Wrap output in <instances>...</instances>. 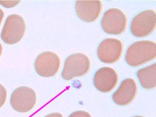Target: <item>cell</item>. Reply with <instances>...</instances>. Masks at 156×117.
Listing matches in <instances>:
<instances>
[{"instance_id": "obj_1", "label": "cell", "mask_w": 156, "mask_h": 117, "mask_svg": "<svg viewBox=\"0 0 156 117\" xmlns=\"http://www.w3.org/2000/svg\"><path fill=\"white\" fill-rule=\"evenodd\" d=\"M156 57V43L141 41L129 46L126 53V61L131 66L136 67L154 60Z\"/></svg>"}, {"instance_id": "obj_2", "label": "cell", "mask_w": 156, "mask_h": 117, "mask_svg": "<svg viewBox=\"0 0 156 117\" xmlns=\"http://www.w3.org/2000/svg\"><path fill=\"white\" fill-rule=\"evenodd\" d=\"M89 58L84 54L78 53L68 56L65 61L62 72L63 79L69 80L86 74L90 69Z\"/></svg>"}, {"instance_id": "obj_3", "label": "cell", "mask_w": 156, "mask_h": 117, "mask_svg": "<svg viewBox=\"0 0 156 117\" xmlns=\"http://www.w3.org/2000/svg\"><path fill=\"white\" fill-rule=\"evenodd\" d=\"M25 31L26 23L23 18L19 15H10L5 20L1 38L5 44H14L21 40Z\"/></svg>"}, {"instance_id": "obj_4", "label": "cell", "mask_w": 156, "mask_h": 117, "mask_svg": "<svg viewBox=\"0 0 156 117\" xmlns=\"http://www.w3.org/2000/svg\"><path fill=\"white\" fill-rule=\"evenodd\" d=\"M156 24V12L153 10H146L134 17L131 23L130 31L134 36H147L155 30Z\"/></svg>"}, {"instance_id": "obj_5", "label": "cell", "mask_w": 156, "mask_h": 117, "mask_svg": "<svg viewBox=\"0 0 156 117\" xmlns=\"http://www.w3.org/2000/svg\"><path fill=\"white\" fill-rule=\"evenodd\" d=\"M36 101V94L34 90L23 86L17 88L12 92L10 104L17 112L26 113L33 108Z\"/></svg>"}, {"instance_id": "obj_6", "label": "cell", "mask_w": 156, "mask_h": 117, "mask_svg": "<svg viewBox=\"0 0 156 117\" xmlns=\"http://www.w3.org/2000/svg\"><path fill=\"white\" fill-rule=\"evenodd\" d=\"M127 26V19L121 10L112 8L104 13L101 21L103 30L108 34L119 35L123 33Z\"/></svg>"}, {"instance_id": "obj_7", "label": "cell", "mask_w": 156, "mask_h": 117, "mask_svg": "<svg viewBox=\"0 0 156 117\" xmlns=\"http://www.w3.org/2000/svg\"><path fill=\"white\" fill-rule=\"evenodd\" d=\"M61 61L56 53L46 51L40 54L36 58L34 66L36 71L41 77H53L60 68Z\"/></svg>"}, {"instance_id": "obj_8", "label": "cell", "mask_w": 156, "mask_h": 117, "mask_svg": "<svg viewBox=\"0 0 156 117\" xmlns=\"http://www.w3.org/2000/svg\"><path fill=\"white\" fill-rule=\"evenodd\" d=\"M123 51V45L118 39L107 38L102 41L97 49L100 61L106 63H113L119 60Z\"/></svg>"}, {"instance_id": "obj_9", "label": "cell", "mask_w": 156, "mask_h": 117, "mask_svg": "<svg viewBox=\"0 0 156 117\" xmlns=\"http://www.w3.org/2000/svg\"><path fill=\"white\" fill-rule=\"evenodd\" d=\"M118 81L117 72L113 68L102 67L97 71L94 77L95 87L101 92L111 91L116 87Z\"/></svg>"}, {"instance_id": "obj_10", "label": "cell", "mask_w": 156, "mask_h": 117, "mask_svg": "<svg viewBox=\"0 0 156 117\" xmlns=\"http://www.w3.org/2000/svg\"><path fill=\"white\" fill-rule=\"evenodd\" d=\"M102 9L100 1H77L76 2V13L82 21L90 23L99 18Z\"/></svg>"}, {"instance_id": "obj_11", "label": "cell", "mask_w": 156, "mask_h": 117, "mask_svg": "<svg viewBox=\"0 0 156 117\" xmlns=\"http://www.w3.org/2000/svg\"><path fill=\"white\" fill-rule=\"evenodd\" d=\"M137 91L136 82L128 78L122 82L118 89L112 96L114 102L119 106H126L130 104L135 98Z\"/></svg>"}, {"instance_id": "obj_12", "label": "cell", "mask_w": 156, "mask_h": 117, "mask_svg": "<svg viewBox=\"0 0 156 117\" xmlns=\"http://www.w3.org/2000/svg\"><path fill=\"white\" fill-rule=\"evenodd\" d=\"M137 77L144 88L150 90L156 87V63L140 69L137 72Z\"/></svg>"}, {"instance_id": "obj_13", "label": "cell", "mask_w": 156, "mask_h": 117, "mask_svg": "<svg viewBox=\"0 0 156 117\" xmlns=\"http://www.w3.org/2000/svg\"><path fill=\"white\" fill-rule=\"evenodd\" d=\"M7 91L5 87L0 83V108L4 105L6 101Z\"/></svg>"}, {"instance_id": "obj_14", "label": "cell", "mask_w": 156, "mask_h": 117, "mask_svg": "<svg viewBox=\"0 0 156 117\" xmlns=\"http://www.w3.org/2000/svg\"><path fill=\"white\" fill-rule=\"evenodd\" d=\"M68 117H92L88 112L84 111H77L71 114Z\"/></svg>"}, {"instance_id": "obj_15", "label": "cell", "mask_w": 156, "mask_h": 117, "mask_svg": "<svg viewBox=\"0 0 156 117\" xmlns=\"http://www.w3.org/2000/svg\"><path fill=\"white\" fill-rule=\"evenodd\" d=\"M20 2V1H0V4L5 7L10 8L13 7Z\"/></svg>"}, {"instance_id": "obj_16", "label": "cell", "mask_w": 156, "mask_h": 117, "mask_svg": "<svg viewBox=\"0 0 156 117\" xmlns=\"http://www.w3.org/2000/svg\"><path fill=\"white\" fill-rule=\"evenodd\" d=\"M44 117H63L62 115L58 113H53L48 115Z\"/></svg>"}, {"instance_id": "obj_17", "label": "cell", "mask_w": 156, "mask_h": 117, "mask_svg": "<svg viewBox=\"0 0 156 117\" xmlns=\"http://www.w3.org/2000/svg\"><path fill=\"white\" fill-rule=\"evenodd\" d=\"M4 13L1 9H0V26L2 22V19L4 18Z\"/></svg>"}, {"instance_id": "obj_18", "label": "cell", "mask_w": 156, "mask_h": 117, "mask_svg": "<svg viewBox=\"0 0 156 117\" xmlns=\"http://www.w3.org/2000/svg\"><path fill=\"white\" fill-rule=\"evenodd\" d=\"M2 48L1 44L0 43V57L1 56L2 53Z\"/></svg>"}, {"instance_id": "obj_19", "label": "cell", "mask_w": 156, "mask_h": 117, "mask_svg": "<svg viewBox=\"0 0 156 117\" xmlns=\"http://www.w3.org/2000/svg\"><path fill=\"white\" fill-rule=\"evenodd\" d=\"M143 117V116H134V117Z\"/></svg>"}]
</instances>
